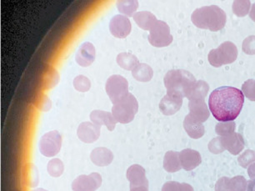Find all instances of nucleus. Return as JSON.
Instances as JSON below:
<instances>
[{
	"label": "nucleus",
	"instance_id": "10",
	"mask_svg": "<svg viewBox=\"0 0 255 191\" xmlns=\"http://www.w3.org/2000/svg\"><path fill=\"white\" fill-rule=\"evenodd\" d=\"M132 25L129 18L122 14L113 17L110 20V30L115 38H125L129 35Z\"/></svg>",
	"mask_w": 255,
	"mask_h": 191
},
{
	"label": "nucleus",
	"instance_id": "25",
	"mask_svg": "<svg viewBox=\"0 0 255 191\" xmlns=\"http://www.w3.org/2000/svg\"><path fill=\"white\" fill-rule=\"evenodd\" d=\"M209 90V85L204 80L196 81L194 86L190 89L187 95V99L189 100H204Z\"/></svg>",
	"mask_w": 255,
	"mask_h": 191
},
{
	"label": "nucleus",
	"instance_id": "24",
	"mask_svg": "<svg viewBox=\"0 0 255 191\" xmlns=\"http://www.w3.org/2000/svg\"><path fill=\"white\" fill-rule=\"evenodd\" d=\"M163 168L169 173H174L180 171L182 166L179 159V153L174 151H168L163 159Z\"/></svg>",
	"mask_w": 255,
	"mask_h": 191
},
{
	"label": "nucleus",
	"instance_id": "18",
	"mask_svg": "<svg viewBox=\"0 0 255 191\" xmlns=\"http://www.w3.org/2000/svg\"><path fill=\"white\" fill-rule=\"evenodd\" d=\"M189 116L199 122H205L209 118V111L204 100H190Z\"/></svg>",
	"mask_w": 255,
	"mask_h": 191
},
{
	"label": "nucleus",
	"instance_id": "2",
	"mask_svg": "<svg viewBox=\"0 0 255 191\" xmlns=\"http://www.w3.org/2000/svg\"><path fill=\"white\" fill-rule=\"evenodd\" d=\"M191 20L198 28L215 32L220 31L225 27L227 16L225 11L219 6H204L193 12Z\"/></svg>",
	"mask_w": 255,
	"mask_h": 191
},
{
	"label": "nucleus",
	"instance_id": "42",
	"mask_svg": "<svg viewBox=\"0 0 255 191\" xmlns=\"http://www.w3.org/2000/svg\"><path fill=\"white\" fill-rule=\"evenodd\" d=\"M250 17L253 21L255 22V3L253 4L251 10H250Z\"/></svg>",
	"mask_w": 255,
	"mask_h": 191
},
{
	"label": "nucleus",
	"instance_id": "33",
	"mask_svg": "<svg viewBox=\"0 0 255 191\" xmlns=\"http://www.w3.org/2000/svg\"><path fill=\"white\" fill-rule=\"evenodd\" d=\"M73 84L77 91L82 92V93L89 91L91 87V82L90 79L84 75H78L75 77Z\"/></svg>",
	"mask_w": 255,
	"mask_h": 191
},
{
	"label": "nucleus",
	"instance_id": "15",
	"mask_svg": "<svg viewBox=\"0 0 255 191\" xmlns=\"http://www.w3.org/2000/svg\"><path fill=\"white\" fill-rule=\"evenodd\" d=\"M183 105V98L174 94H166L159 103V110L164 115H173Z\"/></svg>",
	"mask_w": 255,
	"mask_h": 191
},
{
	"label": "nucleus",
	"instance_id": "30",
	"mask_svg": "<svg viewBox=\"0 0 255 191\" xmlns=\"http://www.w3.org/2000/svg\"><path fill=\"white\" fill-rule=\"evenodd\" d=\"M250 6L249 0H236L233 3V12L238 17H245L250 12Z\"/></svg>",
	"mask_w": 255,
	"mask_h": 191
},
{
	"label": "nucleus",
	"instance_id": "34",
	"mask_svg": "<svg viewBox=\"0 0 255 191\" xmlns=\"http://www.w3.org/2000/svg\"><path fill=\"white\" fill-rule=\"evenodd\" d=\"M235 123L234 121H227V122H220L217 124L215 127V131L220 136H227L235 133Z\"/></svg>",
	"mask_w": 255,
	"mask_h": 191
},
{
	"label": "nucleus",
	"instance_id": "27",
	"mask_svg": "<svg viewBox=\"0 0 255 191\" xmlns=\"http://www.w3.org/2000/svg\"><path fill=\"white\" fill-rule=\"evenodd\" d=\"M116 61L119 66L126 70H133L139 64L138 58L135 55L126 52L120 53L117 56Z\"/></svg>",
	"mask_w": 255,
	"mask_h": 191
},
{
	"label": "nucleus",
	"instance_id": "22",
	"mask_svg": "<svg viewBox=\"0 0 255 191\" xmlns=\"http://www.w3.org/2000/svg\"><path fill=\"white\" fill-rule=\"evenodd\" d=\"M133 20L135 21L137 25L143 30H150L151 28L157 22V18L153 13L148 11H142L134 13L133 16Z\"/></svg>",
	"mask_w": 255,
	"mask_h": 191
},
{
	"label": "nucleus",
	"instance_id": "40",
	"mask_svg": "<svg viewBox=\"0 0 255 191\" xmlns=\"http://www.w3.org/2000/svg\"><path fill=\"white\" fill-rule=\"evenodd\" d=\"M248 175L251 178V181H255V162L249 166Z\"/></svg>",
	"mask_w": 255,
	"mask_h": 191
},
{
	"label": "nucleus",
	"instance_id": "31",
	"mask_svg": "<svg viewBox=\"0 0 255 191\" xmlns=\"http://www.w3.org/2000/svg\"><path fill=\"white\" fill-rule=\"evenodd\" d=\"M47 170H48V173L50 176L57 178V177L62 176L64 173V163L59 159H53L48 163Z\"/></svg>",
	"mask_w": 255,
	"mask_h": 191
},
{
	"label": "nucleus",
	"instance_id": "19",
	"mask_svg": "<svg viewBox=\"0 0 255 191\" xmlns=\"http://www.w3.org/2000/svg\"><path fill=\"white\" fill-rule=\"evenodd\" d=\"M90 120L94 124L101 127L105 125L108 130L113 131L115 130L117 121L115 120L112 113L106 112L103 110H94L90 114Z\"/></svg>",
	"mask_w": 255,
	"mask_h": 191
},
{
	"label": "nucleus",
	"instance_id": "44",
	"mask_svg": "<svg viewBox=\"0 0 255 191\" xmlns=\"http://www.w3.org/2000/svg\"><path fill=\"white\" fill-rule=\"evenodd\" d=\"M33 191H46V190H44V189H43V188H38V189H36V190H33Z\"/></svg>",
	"mask_w": 255,
	"mask_h": 191
},
{
	"label": "nucleus",
	"instance_id": "39",
	"mask_svg": "<svg viewBox=\"0 0 255 191\" xmlns=\"http://www.w3.org/2000/svg\"><path fill=\"white\" fill-rule=\"evenodd\" d=\"M209 150L213 154L223 153L225 151V149L223 146L221 137H216L209 142Z\"/></svg>",
	"mask_w": 255,
	"mask_h": 191
},
{
	"label": "nucleus",
	"instance_id": "29",
	"mask_svg": "<svg viewBox=\"0 0 255 191\" xmlns=\"http://www.w3.org/2000/svg\"><path fill=\"white\" fill-rule=\"evenodd\" d=\"M117 8L122 14L131 17L138 8V2L137 0H120L117 2Z\"/></svg>",
	"mask_w": 255,
	"mask_h": 191
},
{
	"label": "nucleus",
	"instance_id": "32",
	"mask_svg": "<svg viewBox=\"0 0 255 191\" xmlns=\"http://www.w3.org/2000/svg\"><path fill=\"white\" fill-rule=\"evenodd\" d=\"M162 191H194V188L187 183H179L176 181L166 182L162 187Z\"/></svg>",
	"mask_w": 255,
	"mask_h": 191
},
{
	"label": "nucleus",
	"instance_id": "35",
	"mask_svg": "<svg viewBox=\"0 0 255 191\" xmlns=\"http://www.w3.org/2000/svg\"><path fill=\"white\" fill-rule=\"evenodd\" d=\"M243 94L251 100L255 101V79H248L242 85Z\"/></svg>",
	"mask_w": 255,
	"mask_h": 191
},
{
	"label": "nucleus",
	"instance_id": "41",
	"mask_svg": "<svg viewBox=\"0 0 255 191\" xmlns=\"http://www.w3.org/2000/svg\"><path fill=\"white\" fill-rule=\"evenodd\" d=\"M255 191V181H250L248 182L247 191Z\"/></svg>",
	"mask_w": 255,
	"mask_h": 191
},
{
	"label": "nucleus",
	"instance_id": "28",
	"mask_svg": "<svg viewBox=\"0 0 255 191\" xmlns=\"http://www.w3.org/2000/svg\"><path fill=\"white\" fill-rule=\"evenodd\" d=\"M59 81V74L56 69L51 66L47 67L42 78V83L44 89H49L54 88L56 86Z\"/></svg>",
	"mask_w": 255,
	"mask_h": 191
},
{
	"label": "nucleus",
	"instance_id": "13",
	"mask_svg": "<svg viewBox=\"0 0 255 191\" xmlns=\"http://www.w3.org/2000/svg\"><path fill=\"white\" fill-rule=\"evenodd\" d=\"M96 58L95 46L90 42H85L79 47L77 52L76 62L82 67H89L94 63Z\"/></svg>",
	"mask_w": 255,
	"mask_h": 191
},
{
	"label": "nucleus",
	"instance_id": "11",
	"mask_svg": "<svg viewBox=\"0 0 255 191\" xmlns=\"http://www.w3.org/2000/svg\"><path fill=\"white\" fill-rule=\"evenodd\" d=\"M248 181L244 176H235L234 178H220L215 185V191H246Z\"/></svg>",
	"mask_w": 255,
	"mask_h": 191
},
{
	"label": "nucleus",
	"instance_id": "23",
	"mask_svg": "<svg viewBox=\"0 0 255 191\" xmlns=\"http://www.w3.org/2000/svg\"><path fill=\"white\" fill-rule=\"evenodd\" d=\"M22 178L27 187L34 188L38 184V169L33 164H27L23 166Z\"/></svg>",
	"mask_w": 255,
	"mask_h": 191
},
{
	"label": "nucleus",
	"instance_id": "9",
	"mask_svg": "<svg viewBox=\"0 0 255 191\" xmlns=\"http://www.w3.org/2000/svg\"><path fill=\"white\" fill-rule=\"evenodd\" d=\"M102 185V177L99 173H91L89 176L82 175L72 183L73 191H96Z\"/></svg>",
	"mask_w": 255,
	"mask_h": 191
},
{
	"label": "nucleus",
	"instance_id": "4",
	"mask_svg": "<svg viewBox=\"0 0 255 191\" xmlns=\"http://www.w3.org/2000/svg\"><path fill=\"white\" fill-rule=\"evenodd\" d=\"M138 110V100L133 94L128 93L122 100L114 104L112 114L117 122L128 124L133 121Z\"/></svg>",
	"mask_w": 255,
	"mask_h": 191
},
{
	"label": "nucleus",
	"instance_id": "43",
	"mask_svg": "<svg viewBox=\"0 0 255 191\" xmlns=\"http://www.w3.org/2000/svg\"><path fill=\"white\" fill-rule=\"evenodd\" d=\"M130 191H148V187L140 186V187H135V188H131Z\"/></svg>",
	"mask_w": 255,
	"mask_h": 191
},
{
	"label": "nucleus",
	"instance_id": "8",
	"mask_svg": "<svg viewBox=\"0 0 255 191\" xmlns=\"http://www.w3.org/2000/svg\"><path fill=\"white\" fill-rule=\"evenodd\" d=\"M62 137L57 130H53L43 135L39 141V151L43 156L54 157L61 149Z\"/></svg>",
	"mask_w": 255,
	"mask_h": 191
},
{
	"label": "nucleus",
	"instance_id": "5",
	"mask_svg": "<svg viewBox=\"0 0 255 191\" xmlns=\"http://www.w3.org/2000/svg\"><path fill=\"white\" fill-rule=\"evenodd\" d=\"M237 58V46L230 41H225L217 49H212L208 55L209 64L216 68L234 63Z\"/></svg>",
	"mask_w": 255,
	"mask_h": 191
},
{
	"label": "nucleus",
	"instance_id": "17",
	"mask_svg": "<svg viewBox=\"0 0 255 191\" xmlns=\"http://www.w3.org/2000/svg\"><path fill=\"white\" fill-rule=\"evenodd\" d=\"M179 159L181 162L182 168L188 171H192L198 167L202 161L200 154L192 149H185L179 153Z\"/></svg>",
	"mask_w": 255,
	"mask_h": 191
},
{
	"label": "nucleus",
	"instance_id": "26",
	"mask_svg": "<svg viewBox=\"0 0 255 191\" xmlns=\"http://www.w3.org/2000/svg\"><path fill=\"white\" fill-rule=\"evenodd\" d=\"M132 75L138 81L148 82L153 78V70L148 64H138L132 70Z\"/></svg>",
	"mask_w": 255,
	"mask_h": 191
},
{
	"label": "nucleus",
	"instance_id": "36",
	"mask_svg": "<svg viewBox=\"0 0 255 191\" xmlns=\"http://www.w3.org/2000/svg\"><path fill=\"white\" fill-rule=\"evenodd\" d=\"M239 164L242 166L243 168H249L250 165L255 162V151H245L241 156L239 157Z\"/></svg>",
	"mask_w": 255,
	"mask_h": 191
},
{
	"label": "nucleus",
	"instance_id": "12",
	"mask_svg": "<svg viewBox=\"0 0 255 191\" xmlns=\"http://www.w3.org/2000/svg\"><path fill=\"white\" fill-rule=\"evenodd\" d=\"M77 134L81 141L90 144L100 138V127L93 122H83L79 125Z\"/></svg>",
	"mask_w": 255,
	"mask_h": 191
},
{
	"label": "nucleus",
	"instance_id": "7",
	"mask_svg": "<svg viewBox=\"0 0 255 191\" xmlns=\"http://www.w3.org/2000/svg\"><path fill=\"white\" fill-rule=\"evenodd\" d=\"M148 42L151 45L162 48L168 46L173 42L170 28L164 21L158 20L151 28L148 34Z\"/></svg>",
	"mask_w": 255,
	"mask_h": 191
},
{
	"label": "nucleus",
	"instance_id": "1",
	"mask_svg": "<svg viewBox=\"0 0 255 191\" xmlns=\"http://www.w3.org/2000/svg\"><path fill=\"white\" fill-rule=\"evenodd\" d=\"M244 103L243 92L235 87H220L209 95V110L220 122L235 120L240 115Z\"/></svg>",
	"mask_w": 255,
	"mask_h": 191
},
{
	"label": "nucleus",
	"instance_id": "3",
	"mask_svg": "<svg viewBox=\"0 0 255 191\" xmlns=\"http://www.w3.org/2000/svg\"><path fill=\"white\" fill-rule=\"evenodd\" d=\"M195 83L196 79L194 75L184 69L170 70L164 76L167 94H174L182 98L187 97Z\"/></svg>",
	"mask_w": 255,
	"mask_h": 191
},
{
	"label": "nucleus",
	"instance_id": "14",
	"mask_svg": "<svg viewBox=\"0 0 255 191\" xmlns=\"http://www.w3.org/2000/svg\"><path fill=\"white\" fill-rule=\"evenodd\" d=\"M127 180L130 183V189L144 186L148 188L145 170L139 165H133L127 171Z\"/></svg>",
	"mask_w": 255,
	"mask_h": 191
},
{
	"label": "nucleus",
	"instance_id": "16",
	"mask_svg": "<svg viewBox=\"0 0 255 191\" xmlns=\"http://www.w3.org/2000/svg\"><path fill=\"white\" fill-rule=\"evenodd\" d=\"M221 141L224 148L230 151L234 156L239 155L245 148V140L242 135L239 133H233L227 136H221Z\"/></svg>",
	"mask_w": 255,
	"mask_h": 191
},
{
	"label": "nucleus",
	"instance_id": "38",
	"mask_svg": "<svg viewBox=\"0 0 255 191\" xmlns=\"http://www.w3.org/2000/svg\"><path fill=\"white\" fill-rule=\"evenodd\" d=\"M51 100L45 94H39V96L37 98V103L36 106L43 112H46L51 108Z\"/></svg>",
	"mask_w": 255,
	"mask_h": 191
},
{
	"label": "nucleus",
	"instance_id": "37",
	"mask_svg": "<svg viewBox=\"0 0 255 191\" xmlns=\"http://www.w3.org/2000/svg\"><path fill=\"white\" fill-rule=\"evenodd\" d=\"M243 51L249 55L255 54V36H249L243 42Z\"/></svg>",
	"mask_w": 255,
	"mask_h": 191
},
{
	"label": "nucleus",
	"instance_id": "6",
	"mask_svg": "<svg viewBox=\"0 0 255 191\" xmlns=\"http://www.w3.org/2000/svg\"><path fill=\"white\" fill-rule=\"evenodd\" d=\"M105 89L110 100L115 104L128 94V83L122 75L114 74L107 79Z\"/></svg>",
	"mask_w": 255,
	"mask_h": 191
},
{
	"label": "nucleus",
	"instance_id": "21",
	"mask_svg": "<svg viewBox=\"0 0 255 191\" xmlns=\"http://www.w3.org/2000/svg\"><path fill=\"white\" fill-rule=\"evenodd\" d=\"M184 128L189 136L195 140L201 138L205 133L203 124L194 120L193 118L189 116V115H186V117L184 119Z\"/></svg>",
	"mask_w": 255,
	"mask_h": 191
},
{
	"label": "nucleus",
	"instance_id": "20",
	"mask_svg": "<svg viewBox=\"0 0 255 191\" xmlns=\"http://www.w3.org/2000/svg\"><path fill=\"white\" fill-rule=\"evenodd\" d=\"M90 159L95 166L105 167L112 163L114 154L112 151L105 147H98L93 150L90 155Z\"/></svg>",
	"mask_w": 255,
	"mask_h": 191
}]
</instances>
